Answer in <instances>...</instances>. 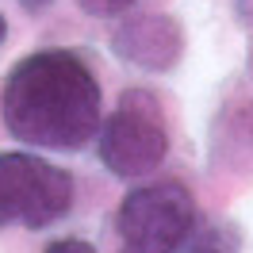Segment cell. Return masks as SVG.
Instances as JSON below:
<instances>
[{
	"instance_id": "cell-8",
	"label": "cell",
	"mask_w": 253,
	"mask_h": 253,
	"mask_svg": "<svg viewBox=\"0 0 253 253\" xmlns=\"http://www.w3.org/2000/svg\"><path fill=\"white\" fill-rule=\"evenodd\" d=\"M234 16L253 27V0H234Z\"/></svg>"
},
{
	"instance_id": "cell-1",
	"label": "cell",
	"mask_w": 253,
	"mask_h": 253,
	"mask_svg": "<svg viewBox=\"0 0 253 253\" xmlns=\"http://www.w3.org/2000/svg\"><path fill=\"white\" fill-rule=\"evenodd\" d=\"M4 126L35 150H84L100 130V81L73 50H35L12 65L0 92Z\"/></svg>"
},
{
	"instance_id": "cell-9",
	"label": "cell",
	"mask_w": 253,
	"mask_h": 253,
	"mask_svg": "<svg viewBox=\"0 0 253 253\" xmlns=\"http://www.w3.org/2000/svg\"><path fill=\"white\" fill-rule=\"evenodd\" d=\"M19 4H23V8H27V12H39V8H46L50 0H19Z\"/></svg>"
},
{
	"instance_id": "cell-2",
	"label": "cell",
	"mask_w": 253,
	"mask_h": 253,
	"mask_svg": "<svg viewBox=\"0 0 253 253\" xmlns=\"http://www.w3.org/2000/svg\"><path fill=\"white\" fill-rule=\"evenodd\" d=\"M96 154L104 169L115 176H146L169 154V123L158 96L146 88H130L96 130Z\"/></svg>"
},
{
	"instance_id": "cell-3",
	"label": "cell",
	"mask_w": 253,
	"mask_h": 253,
	"mask_svg": "<svg viewBox=\"0 0 253 253\" xmlns=\"http://www.w3.org/2000/svg\"><path fill=\"white\" fill-rule=\"evenodd\" d=\"M196 230V200L184 184L158 180L126 192L115 211V253H176Z\"/></svg>"
},
{
	"instance_id": "cell-4",
	"label": "cell",
	"mask_w": 253,
	"mask_h": 253,
	"mask_svg": "<svg viewBox=\"0 0 253 253\" xmlns=\"http://www.w3.org/2000/svg\"><path fill=\"white\" fill-rule=\"evenodd\" d=\"M73 176L39 154H0V226L42 230L69 215Z\"/></svg>"
},
{
	"instance_id": "cell-7",
	"label": "cell",
	"mask_w": 253,
	"mask_h": 253,
	"mask_svg": "<svg viewBox=\"0 0 253 253\" xmlns=\"http://www.w3.org/2000/svg\"><path fill=\"white\" fill-rule=\"evenodd\" d=\"M42 253H96L88 242H81V238H62V242H50Z\"/></svg>"
},
{
	"instance_id": "cell-10",
	"label": "cell",
	"mask_w": 253,
	"mask_h": 253,
	"mask_svg": "<svg viewBox=\"0 0 253 253\" xmlns=\"http://www.w3.org/2000/svg\"><path fill=\"white\" fill-rule=\"evenodd\" d=\"M4 39H8V23H4V16H0V46H4Z\"/></svg>"
},
{
	"instance_id": "cell-5",
	"label": "cell",
	"mask_w": 253,
	"mask_h": 253,
	"mask_svg": "<svg viewBox=\"0 0 253 253\" xmlns=\"http://www.w3.org/2000/svg\"><path fill=\"white\" fill-rule=\"evenodd\" d=\"M111 50L146 73H169L184 54V31L173 16H126L111 31Z\"/></svg>"
},
{
	"instance_id": "cell-6",
	"label": "cell",
	"mask_w": 253,
	"mask_h": 253,
	"mask_svg": "<svg viewBox=\"0 0 253 253\" xmlns=\"http://www.w3.org/2000/svg\"><path fill=\"white\" fill-rule=\"evenodd\" d=\"M77 4L88 12V16H100V19H108V16H126V12L134 8V0H77Z\"/></svg>"
}]
</instances>
